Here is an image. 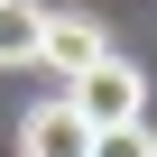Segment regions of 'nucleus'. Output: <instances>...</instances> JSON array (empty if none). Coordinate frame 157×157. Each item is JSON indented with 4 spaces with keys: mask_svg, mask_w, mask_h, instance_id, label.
Masks as SVG:
<instances>
[{
    "mask_svg": "<svg viewBox=\"0 0 157 157\" xmlns=\"http://www.w3.org/2000/svg\"><path fill=\"white\" fill-rule=\"evenodd\" d=\"M65 102L83 111V129H120V120H139V102H148V74H139L129 56H102V65L74 74V93H65Z\"/></svg>",
    "mask_w": 157,
    "mask_h": 157,
    "instance_id": "obj_1",
    "label": "nucleus"
},
{
    "mask_svg": "<svg viewBox=\"0 0 157 157\" xmlns=\"http://www.w3.org/2000/svg\"><path fill=\"white\" fill-rule=\"evenodd\" d=\"M102 56H111V28H102V19H83V10H46V28H37V65H56L65 83H74V74L102 65Z\"/></svg>",
    "mask_w": 157,
    "mask_h": 157,
    "instance_id": "obj_2",
    "label": "nucleus"
},
{
    "mask_svg": "<svg viewBox=\"0 0 157 157\" xmlns=\"http://www.w3.org/2000/svg\"><path fill=\"white\" fill-rule=\"evenodd\" d=\"M19 157H93L83 111H74V102H37V111L19 120Z\"/></svg>",
    "mask_w": 157,
    "mask_h": 157,
    "instance_id": "obj_3",
    "label": "nucleus"
},
{
    "mask_svg": "<svg viewBox=\"0 0 157 157\" xmlns=\"http://www.w3.org/2000/svg\"><path fill=\"white\" fill-rule=\"evenodd\" d=\"M37 28H46L37 0H0V65H37Z\"/></svg>",
    "mask_w": 157,
    "mask_h": 157,
    "instance_id": "obj_4",
    "label": "nucleus"
},
{
    "mask_svg": "<svg viewBox=\"0 0 157 157\" xmlns=\"http://www.w3.org/2000/svg\"><path fill=\"white\" fill-rule=\"evenodd\" d=\"M93 157H157L148 120H120V129H93Z\"/></svg>",
    "mask_w": 157,
    "mask_h": 157,
    "instance_id": "obj_5",
    "label": "nucleus"
}]
</instances>
